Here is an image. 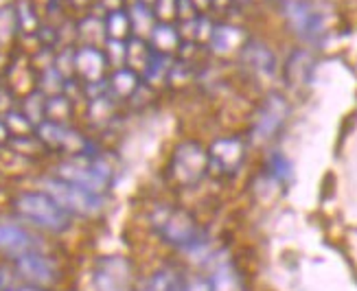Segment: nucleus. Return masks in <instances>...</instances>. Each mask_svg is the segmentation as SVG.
<instances>
[{
  "mask_svg": "<svg viewBox=\"0 0 357 291\" xmlns=\"http://www.w3.org/2000/svg\"><path fill=\"white\" fill-rule=\"evenodd\" d=\"M15 285V276L11 269L0 267V291H9Z\"/></svg>",
  "mask_w": 357,
  "mask_h": 291,
  "instance_id": "20",
  "label": "nucleus"
},
{
  "mask_svg": "<svg viewBox=\"0 0 357 291\" xmlns=\"http://www.w3.org/2000/svg\"><path fill=\"white\" fill-rule=\"evenodd\" d=\"M11 132H9V127H7V123H5V118H0V145H7L9 141H11Z\"/></svg>",
  "mask_w": 357,
  "mask_h": 291,
  "instance_id": "21",
  "label": "nucleus"
},
{
  "mask_svg": "<svg viewBox=\"0 0 357 291\" xmlns=\"http://www.w3.org/2000/svg\"><path fill=\"white\" fill-rule=\"evenodd\" d=\"M20 29L18 24V11L13 7H3L0 9V44L11 42V38L15 36V31Z\"/></svg>",
  "mask_w": 357,
  "mask_h": 291,
  "instance_id": "18",
  "label": "nucleus"
},
{
  "mask_svg": "<svg viewBox=\"0 0 357 291\" xmlns=\"http://www.w3.org/2000/svg\"><path fill=\"white\" fill-rule=\"evenodd\" d=\"M206 291H243V276L230 260H217L206 276Z\"/></svg>",
  "mask_w": 357,
  "mask_h": 291,
  "instance_id": "11",
  "label": "nucleus"
},
{
  "mask_svg": "<svg viewBox=\"0 0 357 291\" xmlns=\"http://www.w3.org/2000/svg\"><path fill=\"white\" fill-rule=\"evenodd\" d=\"M9 291H53V289H49V287H36V285H13Z\"/></svg>",
  "mask_w": 357,
  "mask_h": 291,
  "instance_id": "22",
  "label": "nucleus"
},
{
  "mask_svg": "<svg viewBox=\"0 0 357 291\" xmlns=\"http://www.w3.org/2000/svg\"><path fill=\"white\" fill-rule=\"evenodd\" d=\"M55 178H61L82 189L103 195L112 184V168L103 160H99V153L86 151L82 156H75L73 160L61 162L55 168Z\"/></svg>",
  "mask_w": 357,
  "mask_h": 291,
  "instance_id": "3",
  "label": "nucleus"
},
{
  "mask_svg": "<svg viewBox=\"0 0 357 291\" xmlns=\"http://www.w3.org/2000/svg\"><path fill=\"white\" fill-rule=\"evenodd\" d=\"M73 110V103L66 95H51L46 97V120H55V123H66V116Z\"/></svg>",
  "mask_w": 357,
  "mask_h": 291,
  "instance_id": "15",
  "label": "nucleus"
},
{
  "mask_svg": "<svg viewBox=\"0 0 357 291\" xmlns=\"http://www.w3.org/2000/svg\"><path fill=\"white\" fill-rule=\"evenodd\" d=\"M13 265V276L15 281H20L24 285H36V287H49L53 289V285L59 281V267L57 263L46 256L44 252H31L24 254L20 258L11 260Z\"/></svg>",
  "mask_w": 357,
  "mask_h": 291,
  "instance_id": "7",
  "label": "nucleus"
},
{
  "mask_svg": "<svg viewBox=\"0 0 357 291\" xmlns=\"http://www.w3.org/2000/svg\"><path fill=\"white\" fill-rule=\"evenodd\" d=\"M149 38H151V49L158 53H169V49H174L178 44V36L172 26H153Z\"/></svg>",
  "mask_w": 357,
  "mask_h": 291,
  "instance_id": "17",
  "label": "nucleus"
},
{
  "mask_svg": "<svg viewBox=\"0 0 357 291\" xmlns=\"http://www.w3.org/2000/svg\"><path fill=\"white\" fill-rule=\"evenodd\" d=\"M107 68V57L103 51H99L97 46L86 44L82 49H77L73 53V72L82 77L84 84H99L105 81L103 72Z\"/></svg>",
  "mask_w": 357,
  "mask_h": 291,
  "instance_id": "9",
  "label": "nucleus"
},
{
  "mask_svg": "<svg viewBox=\"0 0 357 291\" xmlns=\"http://www.w3.org/2000/svg\"><path fill=\"white\" fill-rule=\"evenodd\" d=\"M138 88V74L130 68H119L112 79L107 81V90H110L112 97H121V99H128L132 97Z\"/></svg>",
  "mask_w": 357,
  "mask_h": 291,
  "instance_id": "14",
  "label": "nucleus"
},
{
  "mask_svg": "<svg viewBox=\"0 0 357 291\" xmlns=\"http://www.w3.org/2000/svg\"><path fill=\"white\" fill-rule=\"evenodd\" d=\"M13 210L22 221L51 235H64L73 226L70 214L44 191H22L20 195H15Z\"/></svg>",
  "mask_w": 357,
  "mask_h": 291,
  "instance_id": "2",
  "label": "nucleus"
},
{
  "mask_svg": "<svg viewBox=\"0 0 357 291\" xmlns=\"http://www.w3.org/2000/svg\"><path fill=\"white\" fill-rule=\"evenodd\" d=\"M243 143L239 138H222L208 149V166H215L220 173H235L243 162Z\"/></svg>",
  "mask_w": 357,
  "mask_h": 291,
  "instance_id": "10",
  "label": "nucleus"
},
{
  "mask_svg": "<svg viewBox=\"0 0 357 291\" xmlns=\"http://www.w3.org/2000/svg\"><path fill=\"white\" fill-rule=\"evenodd\" d=\"M141 291H191L186 276L174 267H160L143 283Z\"/></svg>",
  "mask_w": 357,
  "mask_h": 291,
  "instance_id": "12",
  "label": "nucleus"
},
{
  "mask_svg": "<svg viewBox=\"0 0 357 291\" xmlns=\"http://www.w3.org/2000/svg\"><path fill=\"white\" fill-rule=\"evenodd\" d=\"M268 168H270L272 178H274L276 182H281V184H285V182L291 178V164L287 162L285 156H281V153H274V156L270 158Z\"/></svg>",
  "mask_w": 357,
  "mask_h": 291,
  "instance_id": "19",
  "label": "nucleus"
},
{
  "mask_svg": "<svg viewBox=\"0 0 357 291\" xmlns=\"http://www.w3.org/2000/svg\"><path fill=\"white\" fill-rule=\"evenodd\" d=\"M31 252H42V241L18 219L0 217V254L15 260Z\"/></svg>",
  "mask_w": 357,
  "mask_h": 291,
  "instance_id": "8",
  "label": "nucleus"
},
{
  "mask_svg": "<svg viewBox=\"0 0 357 291\" xmlns=\"http://www.w3.org/2000/svg\"><path fill=\"white\" fill-rule=\"evenodd\" d=\"M42 191L51 195L70 217H97L103 210V195L82 189L55 175L42 180Z\"/></svg>",
  "mask_w": 357,
  "mask_h": 291,
  "instance_id": "4",
  "label": "nucleus"
},
{
  "mask_svg": "<svg viewBox=\"0 0 357 291\" xmlns=\"http://www.w3.org/2000/svg\"><path fill=\"white\" fill-rule=\"evenodd\" d=\"M283 118H285V103L281 101V97H272L266 103V107H263V112H261V116L257 120L255 136L266 141V138H270L278 129V125L283 123Z\"/></svg>",
  "mask_w": 357,
  "mask_h": 291,
  "instance_id": "13",
  "label": "nucleus"
},
{
  "mask_svg": "<svg viewBox=\"0 0 357 291\" xmlns=\"http://www.w3.org/2000/svg\"><path fill=\"white\" fill-rule=\"evenodd\" d=\"M134 281V265L123 254H105L95 260L90 272L92 291H130Z\"/></svg>",
  "mask_w": 357,
  "mask_h": 291,
  "instance_id": "5",
  "label": "nucleus"
},
{
  "mask_svg": "<svg viewBox=\"0 0 357 291\" xmlns=\"http://www.w3.org/2000/svg\"><path fill=\"white\" fill-rule=\"evenodd\" d=\"M105 29H107V33H110L112 40H121V38H126L130 33L132 20H130V15L123 13L121 9H112L110 15H107Z\"/></svg>",
  "mask_w": 357,
  "mask_h": 291,
  "instance_id": "16",
  "label": "nucleus"
},
{
  "mask_svg": "<svg viewBox=\"0 0 357 291\" xmlns=\"http://www.w3.org/2000/svg\"><path fill=\"white\" fill-rule=\"evenodd\" d=\"M169 168H172V175L176 182L184 184V187H191V184H197L206 173L208 151L193 141H186L176 147Z\"/></svg>",
  "mask_w": 357,
  "mask_h": 291,
  "instance_id": "6",
  "label": "nucleus"
},
{
  "mask_svg": "<svg viewBox=\"0 0 357 291\" xmlns=\"http://www.w3.org/2000/svg\"><path fill=\"white\" fill-rule=\"evenodd\" d=\"M149 226L162 243L182 252H197L206 243L204 230L193 219V214L176 206H156L149 214Z\"/></svg>",
  "mask_w": 357,
  "mask_h": 291,
  "instance_id": "1",
  "label": "nucleus"
}]
</instances>
